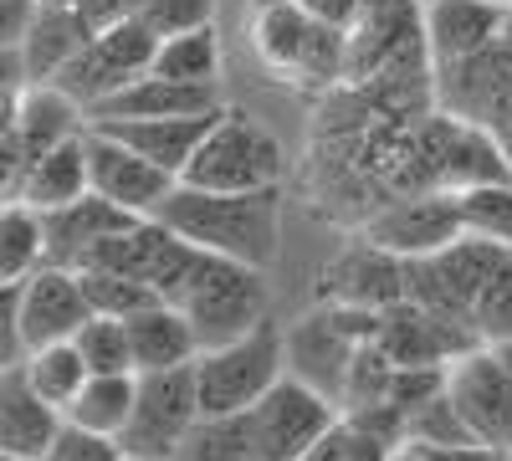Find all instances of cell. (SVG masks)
I'll return each mask as SVG.
<instances>
[{
	"mask_svg": "<svg viewBox=\"0 0 512 461\" xmlns=\"http://www.w3.org/2000/svg\"><path fill=\"white\" fill-rule=\"evenodd\" d=\"M154 292L190 318L200 349L231 344V339H241V333H251L256 323L267 318L262 267H246V262L216 257V251H200L185 236L175 241L164 272L154 277Z\"/></svg>",
	"mask_w": 512,
	"mask_h": 461,
	"instance_id": "6da1fadb",
	"label": "cell"
},
{
	"mask_svg": "<svg viewBox=\"0 0 512 461\" xmlns=\"http://www.w3.org/2000/svg\"><path fill=\"white\" fill-rule=\"evenodd\" d=\"M175 236H185L200 251L246 262V267H272L282 251V185L267 190H200L175 185L154 211Z\"/></svg>",
	"mask_w": 512,
	"mask_h": 461,
	"instance_id": "7a4b0ae2",
	"label": "cell"
},
{
	"mask_svg": "<svg viewBox=\"0 0 512 461\" xmlns=\"http://www.w3.org/2000/svg\"><path fill=\"white\" fill-rule=\"evenodd\" d=\"M246 41L262 67L297 88H338L349 62V36L313 21L297 0H251L246 6Z\"/></svg>",
	"mask_w": 512,
	"mask_h": 461,
	"instance_id": "3957f363",
	"label": "cell"
},
{
	"mask_svg": "<svg viewBox=\"0 0 512 461\" xmlns=\"http://www.w3.org/2000/svg\"><path fill=\"white\" fill-rule=\"evenodd\" d=\"M190 369H195L200 415H241L287 374V328L267 313L241 339L200 349Z\"/></svg>",
	"mask_w": 512,
	"mask_h": 461,
	"instance_id": "277c9868",
	"label": "cell"
},
{
	"mask_svg": "<svg viewBox=\"0 0 512 461\" xmlns=\"http://www.w3.org/2000/svg\"><path fill=\"white\" fill-rule=\"evenodd\" d=\"M282 175H287V154L267 123H256L241 108H221L216 129L200 139L180 180L200 190H267L282 185Z\"/></svg>",
	"mask_w": 512,
	"mask_h": 461,
	"instance_id": "5b68a950",
	"label": "cell"
},
{
	"mask_svg": "<svg viewBox=\"0 0 512 461\" xmlns=\"http://www.w3.org/2000/svg\"><path fill=\"white\" fill-rule=\"evenodd\" d=\"M154 52H159V31H149L139 16H118L103 31H93V41L52 82L62 93H72L82 108H98L134 77H144L154 67Z\"/></svg>",
	"mask_w": 512,
	"mask_h": 461,
	"instance_id": "8992f818",
	"label": "cell"
},
{
	"mask_svg": "<svg viewBox=\"0 0 512 461\" xmlns=\"http://www.w3.org/2000/svg\"><path fill=\"white\" fill-rule=\"evenodd\" d=\"M246 415H251V436H256V461H303L333 431V421L344 410L308 380L282 374Z\"/></svg>",
	"mask_w": 512,
	"mask_h": 461,
	"instance_id": "52a82bcc",
	"label": "cell"
},
{
	"mask_svg": "<svg viewBox=\"0 0 512 461\" xmlns=\"http://www.w3.org/2000/svg\"><path fill=\"white\" fill-rule=\"evenodd\" d=\"M359 236L379 251H395V257L415 262V257H436L451 241L466 236L461 226V200L456 190H410L395 200H379L374 211L364 216Z\"/></svg>",
	"mask_w": 512,
	"mask_h": 461,
	"instance_id": "ba28073f",
	"label": "cell"
},
{
	"mask_svg": "<svg viewBox=\"0 0 512 461\" xmlns=\"http://www.w3.org/2000/svg\"><path fill=\"white\" fill-rule=\"evenodd\" d=\"M195 421H200V400H195V369L190 364L139 374L134 415H128V426L118 436V451L134 461H169Z\"/></svg>",
	"mask_w": 512,
	"mask_h": 461,
	"instance_id": "9c48e42d",
	"label": "cell"
},
{
	"mask_svg": "<svg viewBox=\"0 0 512 461\" xmlns=\"http://www.w3.org/2000/svg\"><path fill=\"white\" fill-rule=\"evenodd\" d=\"M446 395L477 446L512 451V380L487 344L466 349L461 359L446 364Z\"/></svg>",
	"mask_w": 512,
	"mask_h": 461,
	"instance_id": "30bf717a",
	"label": "cell"
},
{
	"mask_svg": "<svg viewBox=\"0 0 512 461\" xmlns=\"http://www.w3.org/2000/svg\"><path fill=\"white\" fill-rule=\"evenodd\" d=\"M82 144H88V190L113 200V205H123L128 216H154L164 205V195L180 185L169 170H159L154 159H144L139 149H128L123 139L98 129V123H88Z\"/></svg>",
	"mask_w": 512,
	"mask_h": 461,
	"instance_id": "8fae6325",
	"label": "cell"
},
{
	"mask_svg": "<svg viewBox=\"0 0 512 461\" xmlns=\"http://www.w3.org/2000/svg\"><path fill=\"white\" fill-rule=\"evenodd\" d=\"M88 318H93L88 292H82V277L72 267L47 262L21 282V344H26V354L41 344L77 339V328Z\"/></svg>",
	"mask_w": 512,
	"mask_h": 461,
	"instance_id": "7c38bea8",
	"label": "cell"
},
{
	"mask_svg": "<svg viewBox=\"0 0 512 461\" xmlns=\"http://www.w3.org/2000/svg\"><path fill=\"white\" fill-rule=\"evenodd\" d=\"M507 93H512V47L502 36L492 41V47L472 52V57L436 67V108L451 113V118L487 123L502 108Z\"/></svg>",
	"mask_w": 512,
	"mask_h": 461,
	"instance_id": "4fadbf2b",
	"label": "cell"
},
{
	"mask_svg": "<svg viewBox=\"0 0 512 461\" xmlns=\"http://www.w3.org/2000/svg\"><path fill=\"white\" fill-rule=\"evenodd\" d=\"M323 287V303H349V308H395L405 303V257H395V251H379L359 236L354 251H344V257H333L318 277Z\"/></svg>",
	"mask_w": 512,
	"mask_h": 461,
	"instance_id": "5bb4252c",
	"label": "cell"
},
{
	"mask_svg": "<svg viewBox=\"0 0 512 461\" xmlns=\"http://www.w3.org/2000/svg\"><path fill=\"white\" fill-rule=\"evenodd\" d=\"M354 354H359V344L333 323L328 308H318L297 328H287V374H297V380H308L313 390H323L338 410H344V385H349Z\"/></svg>",
	"mask_w": 512,
	"mask_h": 461,
	"instance_id": "9a60e30c",
	"label": "cell"
},
{
	"mask_svg": "<svg viewBox=\"0 0 512 461\" xmlns=\"http://www.w3.org/2000/svg\"><path fill=\"white\" fill-rule=\"evenodd\" d=\"M62 426H67V415L36 395L21 364L0 369V451H6V461H36L57 441Z\"/></svg>",
	"mask_w": 512,
	"mask_h": 461,
	"instance_id": "2e32d148",
	"label": "cell"
},
{
	"mask_svg": "<svg viewBox=\"0 0 512 461\" xmlns=\"http://www.w3.org/2000/svg\"><path fill=\"white\" fill-rule=\"evenodd\" d=\"M420 31L425 47H431V62H461L502 36V6L492 0H425L420 6Z\"/></svg>",
	"mask_w": 512,
	"mask_h": 461,
	"instance_id": "e0dca14e",
	"label": "cell"
},
{
	"mask_svg": "<svg viewBox=\"0 0 512 461\" xmlns=\"http://www.w3.org/2000/svg\"><path fill=\"white\" fill-rule=\"evenodd\" d=\"M226 108V103H221ZM221 108H205V113H180V118H113V123H98V129H108L113 139H123L128 149H139L144 159H154L159 170L169 175H185V164L195 159L200 139L216 129Z\"/></svg>",
	"mask_w": 512,
	"mask_h": 461,
	"instance_id": "ac0fdd59",
	"label": "cell"
},
{
	"mask_svg": "<svg viewBox=\"0 0 512 461\" xmlns=\"http://www.w3.org/2000/svg\"><path fill=\"white\" fill-rule=\"evenodd\" d=\"M88 41H93V21L72 0H36V16H31L26 41H21L26 82H52Z\"/></svg>",
	"mask_w": 512,
	"mask_h": 461,
	"instance_id": "d6986e66",
	"label": "cell"
},
{
	"mask_svg": "<svg viewBox=\"0 0 512 461\" xmlns=\"http://www.w3.org/2000/svg\"><path fill=\"white\" fill-rule=\"evenodd\" d=\"M134 221H144V216H128L123 205H113V200H103V195H82V200H72V205H62V211H47V262H57V267H82V257L98 246V241H108V236H118V231H128Z\"/></svg>",
	"mask_w": 512,
	"mask_h": 461,
	"instance_id": "ffe728a7",
	"label": "cell"
},
{
	"mask_svg": "<svg viewBox=\"0 0 512 461\" xmlns=\"http://www.w3.org/2000/svg\"><path fill=\"white\" fill-rule=\"evenodd\" d=\"M221 108V88H200V82H175L144 72L128 88H118L113 98H103L98 108H88V123H113V118H180V113H205Z\"/></svg>",
	"mask_w": 512,
	"mask_h": 461,
	"instance_id": "44dd1931",
	"label": "cell"
},
{
	"mask_svg": "<svg viewBox=\"0 0 512 461\" xmlns=\"http://www.w3.org/2000/svg\"><path fill=\"white\" fill-rule=\"evenodd\" d=\"M88 129V108H82L72 93H62L57 82H26L21 103H16V144L26 154V164L36 154H47L52 144L72 139Z\"/></svg>",
	"mask_w": 512,
	"mask_h": 461,
	"instance_id": "7402d4cb",
	"label": "cell"
},
{
	"mask_svg": "<svg viewBox=\"0 0 512 461\" xmlns=\"http://www.w3.org/2000/svg\"><path fill=\"white\" fill-rule=\"evenodd\" d=\"M128 344H134V369L139 374H159V369H180L200 359V339L190 318L175 303H149L128 318Z\"/></svg>",
	"mask_w": 512,
	"mask_h": 461,
	"instance_id": "603a6c76",
	"label": "cell"
},
{
	"mask_svg": "<svg viewBox=\"0 0 512 461\" xmlns=\"http://www.w3.org/2000/svg\"><path fill=\"white\" fill-rule=\"evenodd\" d=\"M82 134H88V129H82ZM82 134L52 144L47 154H36V159L26 164L16 195H21L26 205H36L41 216L62 211V205H72V200L88 195V144H82Z\"/></svg>",
	"mask_w": 512,
	"mask_h": 461,
	"instance_id": "cb8c5ba5",
	"label": "cell"
},
{
	"mask_svg": "<svg viewBox=\"0 0 512 461\" xmlns=\"http://www.w3.org/2000/svg\"><path fill=\"white\" fill-rule=\"evenodd\" d=\"M512 180V159L502 149V139L487 123H451V139L441 154V190H472V185H497Z\"/></svg>",
	"mask_w": 512,
	"mask_h": 461,
	"instance_id": "d4e9b609",
	"label": "cell"
},
{
	"mask_svg": "<svg viewBox=\"0 0 512 461\" xmlns=\"http://www.w3.org/2000/svg\"><path fill=\"white\" fill-rule=\"evenodd\" d=\"M425 262H431V272H436L441 287L451 292V303L472 318L477 292L512 262V251H502V246H492V241H482V236H461V241H451L446 251H436V257H425Z\"/></svg>",
	"mask_w": 512,
	"mask_h": 461,
	"instance_id": "484cf974",
	"label": "cell"
},
{
	"mask_svg": "<svg viewBox=\"0 0 512 461\" xmlns=\"http://www.w3.org/2000/svg\"><path fill=\"white\" fill-rule=\"evenodd\" d=\"M47 267V216L16 200H0V282H26Z\"/></svg>",
	"mask_w": 512,
	"mask_h": 461,
	"instance_id": "4316f807",
	"label": "cell"
},
{
	"mask_svg": "<svg viewBox=\"0 0 512 461\" xmlns=\"http://www.w3.org/2000/svg\"><path fill=\"white\" fill-rule=\"evenodd\" d=\"M134 390H139V374H93V380L77 390V400L67 405V426H82L93 436L118 441L128 415H134Z\"/></svg>",
	"mask_w": 512,
	"mask_h": 461,
	"instance_id": "83f0119b",
	"label": "cell"
},
{
	"mask_svg": "<svg viewBox=\"0 0 512 461\" xmlns=\"http://www.w3.org/2000/svg\"><path fill=\"white\" fill-rule=\"evenodd\" d=\"M159 77H175V82H200V88H221V41H216V21L195 26V31H175V36H159V52L154 67Z\"/></svg>",
	"mask_w": 512,
	"mask_h": 461,
	"instance_id": "f1b7e54d",
	"label": "cell"
},
{
	"mask_svg": "<svg viewBox=\"0 0 512 461\" xmlns=\"http://www.w3.org/2000/svg\"><path fill=\"white\" fill-rule=\"evenodd\" d=\"M169 461H256L251 415H200Z\"/></svg>",
	"mask_w": 512,
	"mask_h": 461,
	"instance_id": "f546056e",
	"label": "cell"
},
{
	"mask_svg": "<svg viewBox=\"0 0 512 461\" xmlns=\"http://www.w3.org/2000/svg\"><path fill=\"white\" fill-rule=\"evenodd\" d=\"M21 369H26V380L36 385V395H41V400H52V405H57L62 415H67V405L77 400V390L93 380L88 359L77 354V344H72V339L31 349V354L21 359Z\"/></svg>",
	"mask_w": 512,
	"mask_h": 461,
	"instance_id": "4dcf8cb0",
	"label": "cell"
},
{
	"mask_svg": "<svg viewBox=\"0 0 512 461\" xmlns=\"http://www.w3.org/2000/svg\"><path fill=\"white\" fill-rule=\"evenodd\" d=\"M456 200H461V226H466V236H482V241L512 251V180L456 190Z\"/></svg>",
	"mask_w": 512,
	"mask_h": 461,
	"instance_id": "1f68e13d",
	"label": "cell"
},
{
	"mask_svg": "<svg viewBox=\"0 0 512 461\" xmlns=\"http://www.w3.org/2000/svg\"><path fill=\"white\" fill-rule=\"evenodd\" d=\"M77 354L88 359L93 374H139L134 369V344H128V318H108L93 313L88 323L77 328Z\"/></svg>",
	"mask_w": 512,
	"mask_h": 461,
	"instance_id": "d6a6232c",
	"label": "cell"
},
{
	"mask_svg": "<svg viewBox=\"0 0 512 461\" xmlns=\"http://www.w3.org/2000/svg\"><path fill=\"white\" fill-rule=\"evenodd\" d=\"M82 277V292H88V308L93 313H108V318H134L139 308L159 303V292L139 277H123V272H77Z\"/></svg>",
	"mask_w": 512,
	"mask_h": 461,
	"instance_id": "836d02e7",
	"label": "cell"
},
{
	"mask_svg": "<svg viewBox=\"0 0 512 461\" xmlns=\"http://www.w3.org/2000/svg\"><path fill=\"white\" fill-rule=\"evenodd\" d=\"M405 446H472V436H466V426H461V415H456L446 390L436 400L405 410Z\"/></svg>",
	"mask_w": 512,
	"mask_h": 461,
	"instance_id": "e575fe53",
	"label": "cell"
},
{
	"mask_svg": "<svg viewBox=\"0 0 512 461\" xmlns=\"http://www.w3.org/2000/svg\"><path fill=\"white\" fill-rule=\"evenodd\" d=\"M472 333H477L482 344L512 339V262L477 292V303H472Z\"/></svg>",
	"mask_w": 512,
	"mask_h": 461,
	"instance_id": "d590c367",
	"label": "cell"
},
{
	"mask_svg": "<svg viewBox=\"0 0 512 461\" xmlns=\"http://www.w3.org/2000/svg\"><path fill=\"white\" fill-rule=\"evenodd\" d=\"M395 451L384 446V441H374L369 431H359L349 415H338L333 421V431L303 456V461H390Z\"/></svg>",
	"mask_w": 512,
	"mask_h": 461,
	"instance_id": "8d00e7d4",
	"label": "cell"
},
{
	"mask_svg": "<svg viewBox=\"0 0 512 461\" xmlns=\"http://www.w3.org/2000/svg\"><path fill=\"white\" fill-rule=\"evenodd\" d=\"M134 16L159 36H175V31H195L216 21V0H144Z\"/></svg>",
	"mask_w": 512,
	"mask_h": 461,
	"instance_id": "74e56055",
	"label": "cell"
},
{
	"mask_svg": "<svg viewBox=\"0 0 512 461\" xmlns=\"http://www.w3.org/2000/svg\"><path fill=\"white\" fill-rule=\"evenodd\" d=\"M36 461H123V451H118L113 436H93L82 426H62L57 441L41 451Z\"/></svg>",
	"mask_w": 512,
	"mask_h": 461,
	"instance_id": "f35d334b",
	"label": "cell"
},
{
	"mask_svg": "<svg viewBox=\"0 0 512 461\" xmlns=\"http://www.w3.org/2000/svg\"><path fill=\"white\" fill-rule=\"evenodd\" d=\"M26 344H21V282H0V369L21 364Z\"/></svg>",
	"mask_w": 512,
	"mask_h": 461,
	"instance_id": "ab89813d",
	"label": "cell"
},
{
	"mask_svg": "<svg viewBox=\"0 0 512 461\" xmlns=\"http://www.w3.org/2000/svg\"><path fill=\"white\" fill-rule=\"evenodd\" d=\"M313 21H323V26H333V31H354L359 26V16H364V0H297Z\"/></svg>",
	"mask_w": 512,
	"mask_h": 461,
	"instance_id": "60d3db41",
	"label": "cell"
},
{
	"mask_svg": "<svg viewBox=\"0 0 512 461\" xmlns=\"http://www.w3.org/2000/svg\"><path fill=\"white\" fill-rule=\"evenodd\" d=\"M31 16H36V0H0V47H21Z\"/></svg>",
	"mask_w": 512,
	"mask_h": 461,
	"instance_id": "b9f144b4",
	"label": "cell"
},
{
	"mask_svg": "<svg viewBox=\"0 0 512 461\" xmlns=\"http://www.w3.org/2000/svg\"><path fill=\"white\" fill-rule=\"evenodd\" d=\"M425 461H507L512 451H492V446H415Z\"/></svg>",
	"mask_w": 512,
	"mask_h": 461,
	"instance_id": "7bdbcfd3",
	"label": "cell"
},
{
	"mask_svg": "<svg viewBox=\"0 0 512 461\" xmlns=\"http://www.w3.org/2000/svg\"><path fill=\"white\" fill-rule=\"evenodd\" d=\"M16 103H21V88H0V144L16 139Z\"/></svg>",
	"mask_w": 512,
	"mask_h": 461,
	"instance_id": "ee69618b",
	"label": "cell"
},
{
	"mask_svg": "<svg viewBox=\"0 0 512 461\" xmlns=\"http://www.w3.org/2000/svg\"><path fill=\"white\" fill-rule=\"evenodd\" d=\"M487 129L502 139V149H507V159H512V93H507V98H502V108L487 118Z\"/></svg>",
	"mask_w": 512,
	"mask_h": 461,
	"instance_id": "f6af8a7d",
	"label": "cell"
},
{
	"mask_svg": "<svg viewBox=\"0 0 512 461\" xmlns=\"http://www.w3.org/2000/svg\"><path fill=\"white\" fill-rule=\"evenodd\" d=\"M405 6H420V0H364V16H379V11H405ZM359 16V21H364Z\"/></svg>",
	"mask_w": 512,
	"mask_h": 461,
	"instance_id": "bcb514c9",
	"label": "cell"
},
{
	"mask_svg": "<svg viewBox=\"0 0 512 461\" xmlns=\"http://www.w3.org/2000/svg\"><path fill=\"white\" fill-rule=\"evenodd\" d=\"M497 359H502V369H507V380H512V339H502V344H487Z\"/></svg>",
	"mask_w": 512,
	"mask_h": 461,
	"instance_id": "7dc6e473",
	"label": "cell"
},
{
	"mask_svg": "<svg viewBox=\"0 0 512 461\" xmlns=\"http://www.w3.org/2000/svg\"><path fill=\"white\" fill-rule=\"evenodd\" d=\"M502 41H507V47H512V6L502 11Z\"/></svg>",
	"mask_w": 512,
	"mask_h": 461,
	"instance_id": "c3c4849f",
	"label": "cell"
},
{
	"mask_svg": "<svg viewBox=\"0 0 512 461\" xmlns=\"http://www.w3.org/2000/svg\"><path fill=\"white\" fill-rule=\"evenodd\" d=\"M492 6H502V11H507V6H512V0H492Z\"/></svg>",
	"mask_w": 512,
	"mask_h": 461,
	"instance_id": "681fc988",
	"label": "cell"
},
{
	"mask_svg": "<svg viewBox=\"0 0 512 461\" xmlns=\"http://www.w3.org/2000/svg\"><path fill=\"white\" fill-rule=\"evenodd\" d=\"M0 461H6V451H0Z\"/></svg>",
	"mask_w": 512,
	"mask_h": 461,
	"instance_id": "f907efd6",
	"label": "cell"
},
{
	"mask_svg": "<svg viewBox=\"0 0 512 461\" xmlns=\"http://www.w3.org/2000/svg\"><path fill=\"white\" fill-rule=\"evenodd\" d=\"M123 461H134V456H123Z\"/></svg>",
	"mask_w": 512,
	"mask_h": 461,
	"instance_id": "816d5d0a",
	"label": "cell"
},
{
	"mask_svg": "<svg viewBox=\"0 0 512 461\" xmlns=\"http://www.w3.org/2000/svg\"><path fill=\"white\" fill-rule=\"evenodd\" d=\"M420 6H425V0H420Z\"/></svg>",
	"mask_w": 512,
	"mask_h": 461,
	"instance_id": "f5cc1de1",
	"label": "cell"
}]
</instances>
